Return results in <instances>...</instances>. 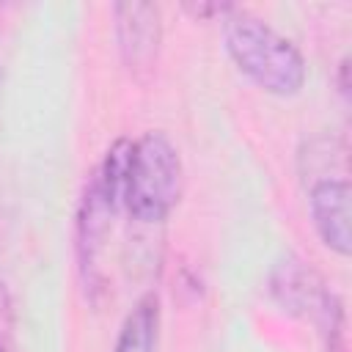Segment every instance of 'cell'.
Wrapping results in <instances>:
<instances>
[{
  "instance_id": "52a82bcc",
  "label": "cell",
  "mask_w": 352,
  "mask_h": 352,
  "mask_svg": "<svg viewBox=\"0 0 352 352\" xmlns=\"http://www.w3.org/2000/svg\"><path fill=\"white\" fill-rule=\"evenodd\" d=\"M11 333H14V302L0 280V352H11Z\"/></svg>"
},
{
  "instance_id": "8992f818",
  "label": "cell",
  "mask_w": 352,
  "mask_h": 352,
  "mask_svg": "<svg viewBox=\"0 0 352 352\" xmlns=\"http://www.w3.org/2000/svg\"><path fill=\"white\" fill-rule=\"evenodd\" d=\"M160 338V300L157 294H143L126 314L113 352H157Z\"/></svg>"
},
{
  "instance_id": "5b68a950",
  "label": "cell",
  "mask_w": 352,
  "mask_h": 352,
  "mask_svg": "<svg viewBox=\"0 0 352 352\" xmlns=\"http://www.w3.org/2000/svg\"><path fill=\"white\" fill-rule=\"evenodd\" d=\"M311 217L322 242L338 256H349V182L324 176L311 187Z\"/></svg>"
},
{
  "instance_id": "3957f363",
  "label": "cell",
  "mask_w": 352,
  "mask_h": 352,
  "mask_svg": "<svg viewBox=\"0 0 352 352\" xmlns=\"http://www.w3.org/2000/svg\"><path fill=\"white\" fill-rule=\"evenodd\" d=\"M272 292L286 311L302 316L311 314V319L322 327L327 346H336V338L341 336V305L311 270L300 267V261L280 264L272 278Z\"/></svg>"
},
{
  "instance_id": "6da1fadb",
  "label": "cell",
  "mask_w": 352,
  "mask_h": 352,
  "mask_svg": "<svg viewBox=\"0 0 352 352\" xmlns=\"http://www.w3.org/2000/svg\"><path fill=\"white\" fill-rule=\"evenodd\" d=\"M223 38L231 60L258 88L278 96H292L302 88L305 60L300 50L264 19L234 6L223 16Z\"/></svg>"
},
{
  "instance_id": "277c9868",
  "label": "cell",
  "mask_w": 352,
  "mask_h": 352,
  "mask_svg": "<svg viewBox=\"0 0 352 352\" xmlns=\"http://www.w3.org/2000/svg\"><path fill=\"white\" fill-rule=\"evenodd\" d=\"M116 38L124 55V63L132 74L151 72L162 38L160 8L154 3H118L113 6Z\"/></svg>"
},
{
  "instance_id": "7a4b0ae2",
  "label": "cell",
  "mask_w": 352,
  "mask_h": 352,
  "mask_svg": "<svg viewBox=\"0 0 352 352\" xmlns=\"http://www.w3.org/2000/svg\"><path fill=\"white\" fill-rule=\"evenodd\" d=\"M182 195V157L168 135L146 132L132 140L121 206L140 223H160Z\"/></svg>"
}]
</instances>
